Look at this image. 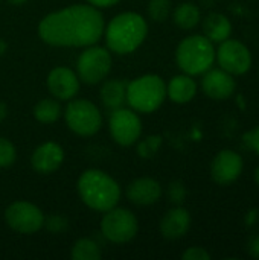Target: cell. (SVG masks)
Returning <instances> with one entry per match:
<instances>
[{"label":"cell","instance_id":"5b68a950","mask_svg":"<svg viewBox=\"0 0 259 260\" xmlns=\"http://www.w3.org/2000/svg\"><path fill=\"white\" fill-rule=\"evenodd\" d=\"M166 98V84L157 75H143L127 84V104L139 113H153Z\"/></svg>","mask_w":259,"mask_h":260},{"label":"cell","instance_id":"f546056e","mask_svg":"<svg viewBox=\"0 0 259 260\" xmlns=\"http://www.w3.org/2000/svg\"><path fill=\"white\" fill-rule=\"evenodd\" d=\"M183 260H211V254L202 248V247H191L188 248L183 254H182Z\"/></svg>","mask_w":259,"mask_h":260},{"label":"cell","instance_id":"836d02e7","mask_svg":"<svg viewBox=\"0 0 259 260\" xmlns=\"http://www.w3.org/2000/svg\"><path fill=\"white\" fill-rule=\"evenodd\" d=\"M8 116V107L5 105V102L0 101V122H3Z\"/></svg>","mask_w":259,"mask_h":260},{"label":"cell","instance_id":"9c48e42d","mask_svg":"<svg viewBox=\"0 0 259 260\" xmlns=\"http://www.w3.org/2000/svg\"><path fill=\"white\" fill-rule=\"evenodd\" d=\"M218 66L234 76L246 75L253 62L250 49L240 40L227 38L220 43L218 50L215 52Z\"/></svg>","mask_w":259,"mask_h":260},{"label":"cell","instance_id":"277c9868","mask_svg":"<svg viewBox=\"0 0 259 260\" xmlns=\"http://www.w3.org/2000/svg\"><path fill=\"white\" fill-rule=\"evenodd\" d=\"M176 62L186 75H203L215 62V46L205 35H189L179 43Z\"/></svg>","mask_w":259,"mask_h":260},{"label":"cell","instance_id":"d6a6232c","mask_svg":"<svg viewBox=\"0 0 259 260\" xmlns=\"http://www.w3.org/2000/svg\"><path fill=\"white\" fill-rule=\"evenodd\" d=\"M258 218H259V212L256 210V209L249 210V212H247V215H246V225H247V227L255 225V224L258 222Z\"/></svg>","mask_w":259,"mask_h":260},{"label":"cell","instance_id":"5bb4252c","mask_svg":"<svg viewBox=\"0 0 259 260\" xmlns=\"http://www.w3.org/2000/svg\"><path fill=\"white\" fill-rule=\"evenodd\" d=\"M47 88L58 101H70L79 91V78L67 67H55L47 75Z\"/></svg>","mask_w":259,"mask_h":260},{"label":"cell","instance_id":"e575fe53","mask_svg":"<svg viewBox=\"0 0 259 260\" xmlns=\"http://www.w3.org/2000/svg\"><path fill=\"white\" fill-rule=\"evenodd\" d=\"M6 50H8V44H6L5 40L0 38V56H3V55L6 53Z\"/></svg>","mask_w":259,"mask_h":260},{"label":"cell","instance_id":"4316f807","mask_svg":"<svg viewBox=\"0 0 259 260\" xmlns=\"http://www.w3.org/2000/svg\"><path fill=\"white\" fill-rule=\"evenodd\" d=\"M168 197L169 201L176 206H180L186 198V187L182 181H172L168 187Z\"/></svg>","mask_w":259,"mask_h":260},{"label":"cell","instance_id":"d4e9b609","mask_svg":"<svg viewBox=\"0 0 259 260\" xmlns=\"http://www.w3.org/2000/svg\"><path fill=\"white\" fill-rule=\"evenodd\" d=\"M148 15L154 21H165L171 14V0H150Z\"/></svg>","mask_w":259,"mask_h":260},{"label":"cell","instance_id":"6da1fadb","mask_svg":"<svg viewBox=\"0 0 259 260\" xmlns=\"http://www.w3.org/2000/svg\"><path fill=\"white\" fill-rule=\"evenodd\" d=\"M104 27L98 8L73 5L47 14L38 24V35L55 47H87L99 41Z\"/></svg>","mask_w":259,"mask_h":260},{"label":"cell","instance_id":"7402d4cb","mask_svg":"<svg viewBox=\"0 0 259 260\" xmlns=\"http://www.w3.org/2000/svg\"><path fill=\"white\" fill-rule=\"evenodd\" d=\"M61 116V105L58 99H43L34 107V117L41 123H53Z\"/></svg>","mask_w":259,"mask_h":260},{"label":"cell","instance_id":"cb8c5ba5","mask_svg":"<svg viewBox=\"0 0 259 260\" xmlns=\"http://www.w3.org/2000/svg\"><path fill=\"white\" fill-rule=\"evenodd\" d=\"M162 143H163L162 136L154 134V136L145 137L143 140H140L137 143V154H139V157H142V158H151V157H154L157 154V151L160 149Z\"/></svg>","mask_w":259,"mask_h":260},{"label":"cell","instance_id":"8fae6325","mask_svg":"<svg viewBox=\"0 0 259 260\" xmlns=\"http://www.w3.org/2000/svg\"><path fill=\"white\" fill-rule=\"evenodd\" d=\"M5 221L14 232L31 235L43 229L44 215L43 212L26 201H15L5 210Z\"/></svg>","mask_w":259,"mask_h":260},{"label":"cell","instance_id":"1f68e13d","mask_svg":"<svg viewBox=\"0 0 259 260\" xmlns=\"http://www.w3.org/2000/svg\"><path fill=\"white\" fill-rule=\"evenodd\" d=\"M87 2L95 8H110V6L116 5L118 2H121V0H87Z\"/></svg>","mask_w":259,"mask_h":260},{"label":"cell","instance_id":"ffe728a7","mask_svg":"<svg viewBox=\"0 0 259 260\" xmlns=\"http://www.w3.org/2000/svg\"><path fill=\"white\" fill-rule=\"evenodd\" d=\"M127 84H128L127 81H121V79L105 81L99 91L102 104L110 110L121 108L127 102Z\"/></svg>","mask_w":259,"mask_h":260},{"label":"cell","instance_id":"4dcf8cb0","mask_svg":"<svg viewBox=\"0 0 259 260\" xmlns=\"http://www.w3.org/2000/svg\"><path fill=\"white\" fill-rule=\"evenodd\" d=\"M247 254L250 257L259 259V235L250 238V241L247 242Z\"/></svg>","mask_w":259,"mask_h":260},{"label":"cell","instance_id":"2e32d148","mask_svg":"<svg viewBox=\"0 0 259 260\" xmlns=\"http://www.w3.org/2000/svg\"><path fill=\"white\" fill-rule=\"evenodd\" d=\"M189 229H191V215L182 206H176L174 209L168 210L160 221V233L168 241L182 239Z\"/></svg>","mask_w":259,"mask_h":260},{"label":"cell","instance_id":"e0dca14e","mask_svg":"<svg viewBox=\"0 0 259 260\" xmlns=\"http://www.w3.org/2000/svg\"><path fill=\"white\" fill-rule=\"evenodd\" d=\"M125 193L128 201H131L136 206H151L160 200L162 187L156 180L143 177L131 181Z\"/></svg>","mask_w":259,"mask_h":260},{"label":"cell","instance_id":"603a6c76","mask_svg":"<svg viewBox=\"0 0 259 260\" xmlns=\"http://www.w3.org/2000/svg\"><path fill=\"white\" fill-rule=\"evenodd\" d=\"M70 257L73 260H98L101 259V250L93 239L82 238L72 247Z\"/></svg>","mask_w":259,"mask_h":260},{"label":"cell","instance_id":"f1b7e54d","mask_svg":"<svg viewBox=\"0 0 259 260\" xmlns=\"http://www.w3.org/2000/svg\"><path fill=\"white\" fill-rule=\"evenodd\" d=\"M243 142L249 149H252L256 155H259V125L243 134Z\"/></svg>","mask_w":259,"mask_h":260},{"label":"cell","instance_id":"4fadbf2b","mask_svg":"<svg viewBox=\"0 0 259 260\" xmlns=\"http://www.w3.org/2000/svg\"><path fill=\"white\" fill-rule=\"evenodd\" d=\"M202 90L203 93L214 101H226L237 90V81L234 75L220 69H209L203 73L202 78Z\"/></svg>","mask_w":259,"mask_h":260},{"label":"cell","instance_id":"d590c367","mask_svg":"<svg viewBox=\"0 0 259 260\" xmlns=\"http://www.w3.org/2000/svg\"><path fill=\"white\" fill-rule=\"evenodd\" d=\"M8 2H9L11 5H17V6H18V5H23V3H26L27 0H8Z\"/></svg>","mask_w":259,"mask_h":260},{"label":"cell","instance_id":"8992f818","mask_svg":"<svg viewBox=\"0 0 259 260\" xmlns=\"http://www.w3.org/2000/svg\"><path fill=\"white\" fill-rule=\"evenodd\" d=\"M64 119L69 129L82 137L96 134L102 126V117L98 107L85 99H70L64 111Z\"/></svg>","mask_w":259,"mask_h":260},{"label":"cell","instance_id":"ba28073f","mask_svg":"<svg viewBox=\"0 0 259 260\" xmlns=\"http://www.w3.org/2000/svg\"><path fill=\"white\" fill-rule=\"evenodd\" d=\"M139 224L136 216L127 210V209H110L105 212L102 222H101V232L113 244H127L137 235Z\"/></svg>","mask_w":259,"mask_h":260},{"label":"cell","instance_id":"7c38bea8","mask_svg":"<svg viewBox=\"0 0 259 260\" xmlns=\"http://www.w3.org/2000/svg\"><path fill=\"white\" fill-rule=\"evenodd\" d=\"M244 161L243 157L232 149L220 151L211 163V178L220 186L235 183L243 174Z\"/></svg>","mask_w":259,"mask_h":260},{"label":"cell","instance_id":"7a4b0ae2","mask_svg":"<svg viewBox=\"0 0 259 260\" xmlns=\"http://www.w3.org/2000/svg\"><path fill=\"white\" fill-rule=\"evenodd\" d=\"M148 26L145 18L137 12L118 14L104 27L105 43L108 50L127 55L134 52L147 38Z\"/></svg>","mask_w":259,"mask_h":260},{"label":"cell","instance_id":"52a82bcc","mask_svg":"<svg viewBox=\"0 0 259 260\" xmlns=\"http://www.w3.org/2000/svg\"><path fill=\"white\" fill-rule=\"evenodd\" d=\"M78 78L85 84H98L107 78L111 70V55L101 46H87L78 58Z\"/></svg>","mask_w":259,"mask_h":260},{"label":"cell","instance_id":"d6986e66","mask_svg":"<svg viewBox=\"0 0 259 260\" xmlns=\"http://www.w3.org/2000/svg\"><path fill=\"white\" fill-rule=\"evenodd\" d=\"M203 35L212 43H221L232 35V23L221 12H211L203 20Z\"/></svg>","mask_w":259,"mask_h":260},{"label":"cell","instance_id":"484cf974","mask_svg":"<svg viewBox=\"0 0 259 260\" xmlns=\"http://www.w3.org/2000/svg\"><path fill=\"white\" fill-rule=\"evenodd\" d=\"M17 158L15 146L8 140L0 137V168H9Z\"/></svg>","mask_w":259,"mask_h":260},{"label":"cell","instance_id":"44dd1931","mask_svg":"<svg viewBox=\"0 0 259 260\" xmlns=\"http://www.w3.org/2000/svg\"><path fill=\"white\" fill-rule=\"evenodd\" d=\"M172 18L180 29L191 30L202 21V11L192 2H183L174 9Z\"/></svg>","mask_w":259,"mask_h":260},{"label":"cell","instance_id":"9a60e30c","mask_svg":"<svg viewBox=\"0 0 259 260\" xmlns=\"http://www.w3.org/2000/svg\"><path fill=\"white\" fill-rule=\"evenodd\" d=\"M64 160L63 148L55 142H46L40 145L31 158V165L38 174H50L55 172Z\"/></svg>","mask_w":259,"mask_h":260},{"label":"cell","instance_id":"30bf717a","mask_svg":"<svg viewBox=\"0 0 259 260\" xmlns=\"http://www.w3.org/2000/svg\"><path fill=\"white\" fill-rule=\"evenodd\" d=\"M108 128L113 140L121 146L134 145L142 134V122L133 110L116 108L110 114Z\"/></svg>","mask_w":259,"mask_h":260},{"label":"cell","instance_id":"8d00e7d4","mask_svg":"<svg viewBox=\"0 0 259 260\" xmlns=\"http://www.w3.org/2000/svg\"><path fill=\"white\" fill-rule=\"evenodd\" d=\"M253 175H255V181H256V184L259 186V166L255 169V174H253Z\"/></svg>","mask_w":259,"mask_h":260},{"label":"cell","instance_id":"83f0119b","mask_svg":"<svg viewBox=\"0 0 259 260\" xmlns=\"http://www.w3.org/2000/svg\"><path fill=\"white\" fill-rule=\"evenodd\" d=\"M67 219L60 215H52L49 218H44L43 227H46L50 233H61L67 229Z\"/></svg>","mask_w":259,"mask_h":260},{"label":"cell","instance_id":"3957f363","mask_svg":"<svg viewBox=\"0 0 259 260\" xmlns=\"http://www.w3.org/2000/svg\"><path fill=\"white\" fill-rule=\"evenodd\" d=\"M78 192L87 207L104 213L116 207L121 200L119 184L108 174L98 169H89L81 174Z\"/></svg>","mask_w":259,"mask_h":260},{"label":"cell","instance_id":"ac0fdd59","mask_svg":"<svg viewBox=\"0 0 259 260\" xmlns=\"http://www.w3.org/2000/svg\"><path fill=\"white\" fill-rule=\"evenodd\" d=\"M195 94H197V82L191 75L186 73L174 76L166 85V96L179 105L191 102L195 98Z\"/></svg>","mask_w":259,"mask_h":260}]
</instances>
